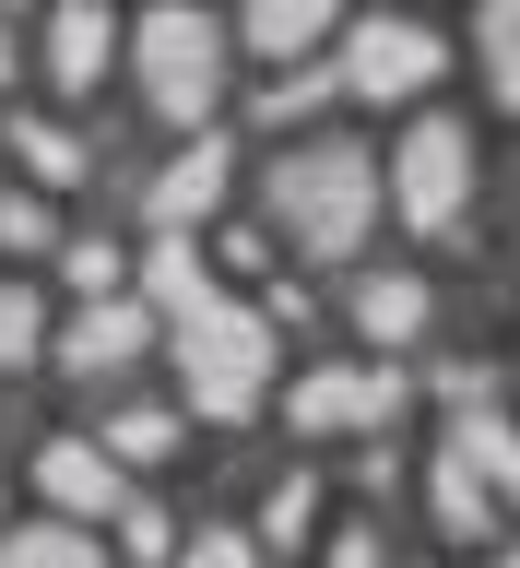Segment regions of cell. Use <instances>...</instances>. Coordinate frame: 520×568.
Instances as JSON below:
<instances>
[{"mask_svg":"<svg viewBox=\"0 0 520 568\" xmlns=\"http://www.w3.org/2000/svg\"><path fill=\"white\" fill-rule=\"evenodd\" d=\"M273 202H284V237H296V248L344 261V248L367 237V213H379V166H367L355 142H308V154H284Z\"/></svg>","mask_w":520,"mask_h":568,"instance_id":"cell-1","label":"cell"},{"mask_svg":"<svg viewBox=\"0 0 520 568\" xmlns=\"http://www.w3.org/2000/svg\"><path fill=\"white\" fill-rule=\"evenodd\" d=\"M177 379L202 415H248L261 390H273V320L261 308H202L177 332Z\"/></svg>","mask_w":520,"mask_h":568,"instance_id":"cell-2","label":"cell"},{"mask_svg":"<svg viewBox=\"0 0 520 568\" xmlns=\"http://www.w3.org/2000/svg\"><path fill=\"white\" fill-rule=\"evenodd\" d=\"M213 71H225V24H213V12H190V0L142 12V83H154V106H166V119H190V131H202Z\"/></svg>","mask_w":520,"mask_h":568,"instance_id":"cell-3","label":"cell"},{"mask_svg":"<svg viewBox=\"0 0 520 568\" xmlns=\"http://www.w3.org/2000/svg\"><path fill=\"white\" fill-rule=\"evenodd\" d=\"M390 202H402V225H450V213L473 202V131H461L450 106H426L415 131H402V154H390Z\"/></svg>","mask_w":520,"mask_h":568,"instance_id":"cell-4","label":"cell"},{"mask_svg":"<svg viewBox=\"0 0 520 568\" xmlns=\"http://www.w3.org/2000/svg\"><path fill=\"white\" fill-rule=\"evenodd\" d=\"M344 71H355V95H426V83H438V36L402 24V12H367Z\"/></svg>","mask_w":520,"mask_h":568,"instance_id":"cell-5","label":"cell"},{"mask_svg":"<svg viewBox=\"0 0 520 568\" xmlns=\"http://www.w3.org/2000/svg\"><path fill=\"white\" fill-rule=\"evenodd\" d=\"M284 403H296V426H390V415H402V379H367V367H308Z\"/></svg>","mask_w":520,"mask_h":568,"instance_id":"cell-6","label":"cell"},{"mask_svg":"<svg viewBox=\"0 0 520 568\" xmlns=\"http://www.w3.org/2000/svg\"><path fill=\"white\" fill-rule=\"evenodd\" d=\"M35 486L60 497L71 521H95V509H119V462H106V450H83V438H60V450L35 462Z\"/></svg>","mask_w":520,"mask_h":568,"instance_id":"cell-7","label":"cell"},{"mask_svg":"<svg viewBox=\"0 0 520 568\" xmlns=\"http://www.w3.org/2000/svg\"><path fill=\"white\" fill-rule=\"evenodd\" d=\"M142 344H154V308H131V296H95V308H83V332H71V367H131Z\"/></svg>","mask_w":520,"mask_h":568,"instance_id":"cell-8","label":"cell"},{"mask_svg":"<svg viewBox=\"0 0 520 568\" xmlns=\"http://www.w3.org/2000/svg\"><path fill=\"white\" fill-rule=\"evenodd\" d=\"M213 202H225V142L202 131V142H190V154L166 166V178H154V213H166V225H202Z\"/></svg>","mask_w":520,"mask_h":568,"instance_id":"cell-9","label":"cell"},{"mask_svg":"<svg viewBox=\"0 0 520 568\" xmlns=\"http://www.w3.org/2000/svg\"><path fill=\"white\" fill-rule=\"evenodd\" d=\"M142 296H154V308H166L177 332H190V320H202V308H225V296H213V284H202V261H190V237H166V248H154V261H142Z\"/></svg>","mask_w":520,"mask_h":568,"instance_id":"cell-10","label":"cell"},{"mask_svg":"<svg viewBox=\"0 0 520 568\" xmlns=\"http://www.w3.org/2000/svg\"><path fill=\"white\" fill-rule=\"evenodd\" d=\"M319 36H332V0H248V48H273V60H308Z\"/></svg>","mask_w":520,"mask_h":568,"instance_id":"cell-11","label":"cell"},{"mask_svg":"<svg viewBox=\"0 0 520 568\" xmlns=\"http://www.w3.org/2000/svg\"><path fill=\"white\" fill-rule=\"evenodd\" d=\"M48 71H60V83H95V71H106V12H95V0H71V12H60Z\"/></svg>","mask_w":520,"mask_h":568,"instance_id":"cell-12","label":"cell"},{"mask_svg":"<svg viewBox=\"0 0 520 568\" xmlns=\"http://www.w3.org/2000/svg\"><path fill=\"white\" fill-rule=\"evenodd\" d=\"M355 320H367V332H379V344H415V332H426V284H415V273H390V284H367V296H355Z\"/></svg>","mask_w":520,"mask_h":568,"instance_id":"cell-13","label":"cell"},{"mask_svg":"<svg viewBox=\"0 0 520 568\" xmlns=\"http://www.w3.org/2000/svg\"><path fill=\"white\" fill-rule=\"evenodd\" d=\"M0 568H106L83 545V521H48V532H0Z\"/></svg>","mask_w":520,"mask_h":568,"instance_id":"cell-14","label":"cell"},{"mask_svg":"<svg viewBox=\"0 0 520 568\" xmlns=\"http://www.w3.org/2000/svg\"><path fill=\"white\" fill-rule=\"evenodd\" d=\"M473 48H486V83H497V106H520V0H486Z\"/></svg>","mask_w":520,"mask_h":568,"instance_id":"cell-15","label":"cell"},{"mask_svg":"<svg viewBox=\"0 0 520 568\" xmlns=\"http://www.w3.org/2000/svg\"><path fill=\"white\" fill-rule=\"evenodd\" d=\"M461 462H473V474H497V486H520V438H509V426L486 415V403L461 415Z\"/></svg>","mask_w":520,"mask_h":568,"instance_id":"cell-16","label":"cell"},{"mask_svg":"<svg viewBox=\"0 0 520 568\" xmlns=\"http://www.w3.org/2000/svg\"><path fill=\"white\" fill-rule=\"evenodd\" d=\"M438 521H450V532H486V474H473V462H438Z\"/></svg>","mask_w":520,"mask_h":568,"instance_id":"cell-17","label":"cell"},{"mask_svg":"<svg viewBox=\"0 0 520 568\" xmlns=\"http://www.w3.org/2000/svg\"><path fill=\"white\" fill-rule=\"evenodd\" d=\"M24 355H35V296L0 284V367H24Z\"/></svg>","mask_w":520,"mask_h":568,"instance_id":"cell-18","label":"cell"},{"mask_svg":"<svg viewBox=\"0 0 520 568\" xmlns=\"http://www.w3.org/2000/svg\"><path fill=\"white\" fill-rule=\"evenodd\" d=\"M166 438H177L166 415H119V426H106V450H119V462H154V450H166Z\"/></svg>","mask_w":520,"mask_h":568,"instance_id":"cell-19","label":"cell"},{"mask_svg":"<svg viewBox=\"0 0 520 568\" xmlns=\"http://www.w3.org/2000/svg\"><path fill=\"white\" fill-rule=\"evenodd\" d=\"M308 509H319L308 474H296V486H273V545H296V532H308Z\"/></svg>","mask_w":520,"mask_h":568,"instance_id":"cell-20","label":"cell"},{"mask_svg":"<svg viewBox=\"0 0 520 568\" xmlns=\"http://www.w3.org/2000/svg\"><path fill=\"white\" fill-rule=\"evenodd\" d=\"M35 237H48V213H35V202H0V248H35Z\"/></svg>","mask_w":520,"mask_h":568,"instance_id":"cell-21","label":"cell"},{"mask_svg":"<svg viewBox=\"0 0 520 568\" xmlns=\"http://www.w3.org/2000/svg\"><path fill=\"white\" fill-rule=\"evenodd\" d=\"M177 568H248V545H237V532H202V545H190Z\"/></svg>","mask_w":520,"mask_h":568,"instance_id":"cell-22","label":"cell"},{"mask_svg":"<svg viewBox=\"0 0 520 568\" xmlns=\"http://www.w3.org/2000/svg\"><path fill=\"white\" fill-rule=\"evenodd\" d=\"M0 71H12V36H0Z\"/></svg>","mask_w":520,"mask_h":568,"instance_id":"cell-23","label":"cell"},{"mask_svg":"<svg viewBox=\"0 0 520 568\" xmlns=\"http://www.w3.org/2000/svg\"><path fill=\"white\" fill-rule=\"evenodd\" d=\"M509 568H520V557H509Z\"/></svg>","mask_w":520,"mask_h":568,"instance_id":"cell-24","label":"cell"}]
</instances>
